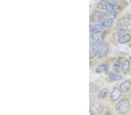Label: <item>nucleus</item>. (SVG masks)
<instances>
[{"mask_svg": "<svg viewBox=\"0 0 131 115\" xmlns=\"http://www.w3.org/2000/svg\"><path fill=\"white\" fill-rule=\"evenodd\" d=\"M121 97V91L117 88H114L110 94V98L112 101L115 102L118 101Z\"/></svg>", "mask_w": 131, "mask_h": 115, "instance_id": "nucleus-5", "label": "nucleus"}, {"mask_svg": "<svg viewBox=\"0 0 131 115\" xmlns=\"http://www.w3.org/2000/svg\"><path fill=\"white\" fill-rule=\"evenodd\" d=\"M97 7L100 9L110 11V10H116L120 9L119 5L115 4L109 3L106 1H102L97 4Z\"/></svg>", "mask_w": 131, "mask_h": 115, "instance_id": "nucleus-3", "label": "nucleus"}, {"mask_svg": "<svg viewBox=\"0 0 131 115\" xmlns=\"http://www.w3.org/2000/svg\"><path fill=\"white\" fill-rule=\"evenodd\" d=\"M98 53H99L98 46H96V47H94L91 50V51H90V59H93V58L96 57V56H97Z\"/></svg>", "mask_w": 131, "mask_h": 115, "instance_id": "nucleus-12", "label": "nucleus"}, {"mask_svg": "<svg viewBox=\"0 0 131 115\" xmlns=\"http://www.w3.org/2000/svg\"><path fill=\"white\" fill-rule=\"evenodd\" d=\"M130 104L128 99H123L118 102L115 106L116 110L120 113L126 114L130 110Z\"/></svg>", "mask_w": 131, "mask_h": 115, "instance_id": "nucleus-2", "label": "nucleus"}, {"mask_svg": "<svg viewBox=\"0 0 131 115\" xmlns=\"http://www.w3.org/2000/svg\"><path fill=\"white\" fill-rule=\"evenodd\" d=\"M130 62L128 60H125L122 65V70L124 74H126L129 70Z\"/></svg>", "mask_w": 131, "mask_h": 115, "instance_id": "nucleus-10", "label": "nucleus"}, {"mask_svg": "<svg viewBox=\"0 0 131 115\" xmlns=\"http://www.w3.org/2000/svg\"><path fill=\"white\" fill-rule=\"evenodd\" d=\"M99 48V53L97 55V58L99 59H101L103 57H104L105 56L107 55L108 52L109 51V48L107 45L103 44V42H101V43L99 44L98 45Z\"/></svg>", "mask_w": 131, "mask_h": 115, "instance_id": "nucleus-4", "label": "nucleus"}, {"mask_svg": "<svg viewBox=\"0 0 131 115\" xmlns=\"http://www.w3.org/2000/svg\"><path fill=\"white\" fill-rule=\"evenodd\" d=\"M108 93V90L107 88H104L100 91L98 94V97L100 98H104L107 97Z\"/></svg>", "mask_w": 131, "mask_h": 115, "instance_id": "nucleus-15", "label": "nucleus"}, {"mask_svg": "<svg viewBox=\"0 0 131 115\" xmlns=\"http://www.w3.org/2000/svg\"><path fill=\"white\" fill-rule=\"evenodd\" d=\"M125 33H126V31L124 28H121L118 30V35L119 37L122 36V35L125 34Z\"/></svg>", "mask_w": 131, "mask_h": 115, "instance_id": "nucleus-18", "label": "nucleus"}, {"mask_svg": "<svg viewBox=\"0 0 131 115\" xmlns=\"http://www.w3.org/2000/svg\"><path fill=\"white\" fill-rule=\"evenodd\" d=\"M130 81L129 80H126L122 83L119 87V90L122 93H126L129 90L130 88Z\"/></svg>", "mask_w": 131, "mask_h": 115, "instance_id": "nucleus-7", "label": "nucleus"}, {"mask_svg": "<svg viewBox=\"0 0 131 115\" xmlns=\"http://www.w3.org/2000/svg\"><path fill=\"white\" fill-rule=\"evenodd\" d=\"M103 28L101 26V24H96L94 26H91L90 27V31L91 33H94L97 31H99L102 30Z\"/></svg>", "mask_w": 131, "mask_h": 115, "instance_id": "nucleus-13", "label": "nucleus"}, {"mask_svg": "<svg viewBox=\"0 0 131 115\" xmlns=\"http://www.w3.org/2000/svg\"><path fill=\"white\" fill-rule=\"evenodd\" d=\"M104 18V14L102 12L96 11L93 14L92 18H91V20L92 22H99Z\"/></svg>", "mask_w": 131, "mask_h": 115, "instance_id": "nucleus-6", "label": "nucleus"}, {"mask_svg": "<svg viewBox=\"0 0 131 115\" xmlns=\"http://www.w3.org/2000/svg\"><path fill=\"white\" fill-rule=\"evenodd\" d=\"M131 40V35L129 34H125L122 36L119 37V38L118 39V43L121 44H124L128 43L129 41H130Z\"/></svg>", "mask_w": 131, "mask_h": 115, "instance_id": "nucleus-8", "label": "nucleus"}, {"mask_svg": "<svg viewBox=\"0 0 131 115\" xmlns=\"http://www.w3.org/2000/svg\"><path fill=\"white\" fill-rule=\"evenodd\" d=\"M125 27L126 30L127 31H131V23L129 22L128 21H126V22H125Z\"/></svg>", "mask_w": 131, "mask_h": 115, "instance_id": "nucleus-19", "label": "nucleus"}, {"mask_svg": "<svg viewBox=\"0 0 131 115\" xmlns=\"http://www.w3.org/2000/svg\"><path fill=\"white\" fill-rule=\"evenodd\" d=\"M104 39V33L99 31L93 33L90 36V45L92 47H96L103 42Z\"/></svg>", "mask_w": 131, "mask_h": 115, "instance_id": "nucleus-1", "label": "nucleus"}, {"mask_svg": "<svg viewBox=\"0 0 131 115\" xmlns=\"http://www.w3.org/2000/svg\"><path fill=\"white\" fill-rule=\"evenodd\" d=\"M94 113L92 109H90V114H94Z\"/></svg>", "mask_w": 131, "mask_h": 115, "instance_id": "nucleus-20", "label": "nucleus"}, {"mask_svg": "<svg viewBox=\"0 0 131 115\" xmlns=\"http://www.w3.org/2000/svg\"><path fill=\"white\" fill-rule=\"evenodd\" d=\"M110 79H111L112 81H119L121 80L122 79V77L121 76H118V75L115 74L114 73L110 72L109 74Z\"/></svg>", "mask_w": 131, "mask_h": 115, "instance_id": "nucleus-14", "label": "nucleus"}, {"mask_svg": "<svg viewBox=\"0 0 131 115\" xmlns=\"http://www.w3.org/2000/svg\"><path fill=\"white\" fill-rule=\"evenodd\" d=\"M109 69V65L107 63H103L100 66H99L96 69V73H101L103 72H107Z\"/></svg>", "mask_w": 131, "mask_h": 115, "instance_id": "nucleus-11", "label": "nucleus"}, {"mask_svg": "<svg viewBox=\"0 0 131 115\" xmlns=\"http://www.w3.org/2000/svg\"><path fill=\"white\" fill-rule=\"evenodd\" d=\"M113 22H114L113 19L111 18H108L102 21V22H101L100 24L101 26L104 28H107V27H110L111 26H112V24H113Z\"/></svg>", "mask_w": 131, "mask_h": 115, "instance_id": "nucleus-9", "label": "nucleus"}, {"mask_svg": "<svg viewBox=\"0 0 131 115\" xmlns=\"http://www.w3.org/2000/svg\"><path fill=\"white\" fill-rule=\"evenodd\" d=\"M114 69L116 72H119V71L122 69V65L121 62L118 61L114 64Z\"/></svg>", "mask_w": 131, "mask_h": 115, "instance_id": "nucleus-16", "label": "nucleus"}, {"mask_svg": "<svg viewBox=\"0 0 131 115\" xmlns=\"http://www.w3.org/2000/svg\"><path fill=\"white\" fill-rule=\"evenodd\" d=\"M117 13L115 12V10H110V11H108L106 13V15L108 16L109 18H115V16H117Z\"/></svg>", "mask_w": 131, "mask_h": 115, "instance_id": "nucleus-17", "label": "nucleus"}]
</instances>
